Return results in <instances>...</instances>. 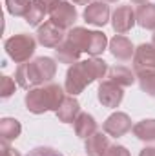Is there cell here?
I'll list each match as a JSON object with an SVG mask.
<instances>
[{
	"label": "cell",
	"mask_w": 155,
	"mask_h": 156,
	"mask_svg": "<svg viewBox=\"0 0 155 156\" xmlns=\"http://www.w3.org/2000/svg\"><path fill=\"white\" fill-rule=\"evenodd\" d=\"M133 127H131V120L126 113H113L112 116L106 118L104 122V133L113 136V138H119V136H124L126 133H130Z\"/></svg>",
	"instance_id": "12"
},
{
	"label": "cell",
	"mask_w": 155,
	"mask_h": 156,
	"mask_svg": "<svg viewBox=\"0 0 155 156\" xmlns=\"http://www.w3.org/2000/svg\"><path fill=\"white\" fill-rule=\"evenodd\" d=\"M139 156H155V147H144Z\"/></svg>",
	"instance_id": "29"
},
{
	"label": "cell",
	"mask_w": 155,
	"mask_h": 156,
	"mask_svg": "<svg viewBox=\"0 0 155 156\" xmlns=\"http://www.w3.org/2000/svg\"><path fill=\"white\" fill-rule=\"evenodd\" d=\"M137 22V16H135V11L131 9V5H119L113 15H112V26L119 35H124L128 33Z\"/></svg>",
	"instance_id": "10"
},
{
	"label": "cell",
	"mask_w": 155,
	"mask_h": 156,
	"mask_svg": "<svg viewBox=\"0 0 155 156\" xmlns=\"http://www.w3.org/2000/svg\"><path fill=\"white\" fill-rule=\"evenodd\" d=\"M57 75V64L49 56H39L26 64H20L15 71L17 85L22 89H35L42 83H49Z\"/></svg>",
	"instance_id": "2"
},
{
	"label": "cell",
	"mask_w": 155,
	"mask_h": 156,
	"mask_svg": "<svg viewBox=\"0 0 155 156\" xmlns=\"http://www.w3.org/2000/svg\"><path fill=\"white\" fill-rule=\"evenodd\" d=\"M110 53L115 56L117 60L128 62V60L133 58L135 49H133V44L126 38V37H122V35H115L113 38L110 40Z\"/></svg>",
	"instance_id": "14"
},
{
	"label": "cell",
	"mask_w": 155,
	"mask_h": 156,
	"mask_svg": "<svg viewBox=\"0 0 155 156\" xmlns=\"http://www.w3.org/2000/svg\"><path fill=\"white\" fill-rule=\"evenodd\" d=\"M106 156H130V151L126 147H122V145H112L108 149Z\"/></svg>",
	"instance_id": "27"
},
{
	"label": "cell",
	"mask_w": 155,
	"mask_h": 156,
	"mask_svg": "<svg viewBox=\"0 0 155 156\" xmlns=\"http://www.w3.org/2000/svg\"><path fill=\"white\" fill-rule=\"evenodd\" d=\"M73 4H77V5H88V4H91L93 0H71Z\"/></svg>",
	"instance_id": "30"
},
{
	"label": "cell",
	"mask_w": 155,
	"mask_h": 156,
	"mask_svg": "<svg viewBox=\"0 0 155 156\" xmlns=\"http://www.w3.org/2000/svg\"><path fill=\"white\" fill-rule=\"evenodd\" d=\"M66 38L71 40L78 47L80 53H88L91 56H99L100 53H104V49L108 45V38L104 33L88 31L86 27H71Z\"/></svg>",
	"instance_id": "4"
},
{
	"label": "cell",
	"mask_w": 155,
	"mask_h": 156,
	"mask_svg": "<svg viewBox=\"0 0 155 156\" xmlns=\"http://www.w3.org/2000/svg\"><path fill=\"white\" fill-rule=\"evenodd\" d=\"M152 44H153V47H155V33L152 35Z\"/></svg>",
	"instance_id": "32"
},
{
	"label": "cell",
	"mask_w": 155,
	"mask_h": 156,
	"mask_svg": "<svg viewBox=\"0 0 155 156\" xmlns=\"http://www.w3.org/2000/svg\"><path fill=\"white\" fill-rule=\"evenodd\" d=\"M35 47H37V40L33 38L31 35H26V33L15 35V37L7 38L6 44H4V49H6L7 56L15 64H26V62H29V58L35 53Z\"/></svg>",
	"instance_id": "5"
},
{
	"label": "cell",
	"mask_w": 155,
	"mask_h": 156,
	"mask_svg": "<svg viewBox=\"0 0 155 156\" xmlns=\"http://www.w3.org/2000/svg\"><path fill=\"white\" fill-rule=\"evenodd\" d=\"M2 156H20V153L17 149H11L7 142H2Z\"/></svg>",
	"instance_id": "28"
},
{
	"label": "cell",
	"mask_w": 155,
	"mask_h": 156,
	"mask_svg": "<svg viewBox=\"0 0 155 156\" xmlns=\"http://www.w3.org/2000/svg\"><path fill=\"white\" fill-rule=\"evenodd\" d=\"M135 16H137V24L144 29H152L155 31V4H141L135 11Z\"/></svg>",
	"instance_id": "20"
},
{
	"label": "cell",
	"mask_w": 155,
	"mask_h": 156,
	"mask_svg": "<svg viewBox=\"0 0 155 156\" xmlns=\"http://www.w3.org/2000/svg\"><path fill=\"white\" fill-rule=\"evenodd\" d=\"M131 2H133V4H146L148 0H131Z\"/></svg>",
	"instance_id": "31"
},
{
	"label": "cell",
	"mask_w": 155,
	"mask_h": 156,
	"mask_svg": "<svg viewBox=\"0 0 155 156\" xmlns=\"http://www.w3.org/2000/svg\"><path fill=\"white\" fill-rule=\"evenodd\" d=\"M110 140L104 133H93L89 138H86V153L88 156H106L110 149Z\"/></svg>",
	"instance_id": "15"
},
{
	"label": "cell",
	"mask_w": 155,
	"mask_h": 156,
	"mask_svg": "<svg viewBox=\"0 0 155 156\" xmlns=\"http://www.w3.org/2000/svg\"><path fill=\"white\" fill-rule=\"evenodd\" d=\"M133 73L144 75L155 73V47L153 44H141L133 55Z\"/></svg>",
	"instance_id": "6"
},
{
	"label": "cell",
	"mask_w": 155,
	"mask_h": 156,
	"mask_svg": "<svg viewBox=\"0 0 155 156\" xmlns=\"http://www.w3.org/2000/svg\"><path fill=\"white\" fill-rule=\"evenodd\" d=\"M104 2H117V0H104Z\"/></svg>",
	"instance_id": "33"
},
{
	"label": "cell",
	"mask_w": 155,
	"mask_h": 156,
	"mask_svg": "<svg viewBox=\"0 0 155 156\" xmlns=\"http://www.w3.org/2000/svg\"><path fill=\"white\" fill-rule=\"evenodd\" d=\"M55 115L59 118V122H62V123H73L77 120V116L80 115V104L73 96H66L62 105L59 107V111Z\"/></svg>",
	"instance_id": "16"
},
{
	"label": "cell",
	"mask_w": 155,
	"mask_h": 156,
	"mask_svg": "<svg viewBox=\"0 0 155 156\" xmlns=\"http://www.w3.org/2000/svg\"><path fill=\"white\" fill-rule=\"evenodd\" d=\"M73 123H75V134L78 138H89L93 133H97V122L88 113H80Z\"/></svg>",
	"instance_id": "19"
},
{
	"label": "cell",
	"mask_w": 155,
	"mask_h": 156,
	"mask_svg": "<svg viewBox=\"0 0 155 156\" xmlns=\"http://www.w3.org/2000/svg\"><path fill=\"white\" fill-rule=\"evenodd\" d=\"M106 80L113 82V83L120 85V87H130V85H133L137 76H135V73H131V69H128L124 66H115V67L108 69Z\"/></svg>",
	"instance_id": "17"
},
{
	"label": "cell",
	"mask_w": 155,
	"mask_h": 156,
	"mask_svg": "<svg viewBox=\"0 0 155 156\" xmlns=\"http://www.w3.org/2000/svg\"><path fill=\"white\" fill-rule=\"evenodd\" d=\"M22 133V125L18 120L15 118H2L0 120V136L2 142H13L20 136Z\"/></svg>",
	"instance_id": "21"
},
{
	"label": "cell",
	"mask_w": 155,
	"mask_h": 156,
	"mask_svg": "<svg viewBox=\"0 0 155 156\" xmlns=\"http://www.w3.org/2000/svg\"><path fill=\"white\" fill-rule=\"evenodd\" d=\"M55 56L60 64H70L73 66L75 62H78V56H80V51L78 47L71 42V40H64L59 47H55Z\"/></svg>",
	"instance_id": "18"
},
{
	"label": "cell",
	"mask_w": 155,
	"mask_h": 156,
	"mask_svg": "<svg viewBox=\"0 0 155 156\" xmlns=\"http://www.w3.org/2000/svg\"><path fill=\"white\" fill-rule=\"evenodd\" d=\"M13 93H15V82H13V78L2 76V82H0V96L2 98H9Z\"/></svg>",
	"instance_id": "25"
},
{
	"label": "cell",
	"mask_w": 155,
	"mask_h": 156,
	"mask_svg": "<svg viewBox=\"0 0 155 156\" xmlns=\"http://www.w3.org/2000/svg\"><path fill=\"white\" fill-rule=\"evenodd\" d=\"M26 156H64V154L59 153L57 149H51V147H37V149L29 151Z\"/></svg>",
	"instance_id": "26"
},
{
	"label": "cell",
	"mask_w": 155,
	"mask_h": 156,
	"mask_svg": "<svg viewBox=\"0 0 155 156\" xmlns=\"http://www.w3.org/2000/svg\"><path fill=\"white\" fill-rule=\"evenodd\" d=\"M68 37V33H64V29H60L59 26H55L51 20L44 22L37 31V40L44 47H59Z\"/></svg>",
	"instance_id": "9"
},
{
	"label": "cell",
	"mask_w": 155,
	"mask_h": 156,
	"mask_svg": "<svg viewBox=\"0 0 155 156\" xmlns=\"http://www.w3.org/2000/svg\"><path fill=\"white\" fill-rule=\"evenodd\" d=\"M124 87L117 85L110 80H100V85H99V91H97V96H99V102L104 105V107H119L122 98H124V93H122Z\"/></svg>",
	"instance_id": "8"
},
{
	"label": "cell",
	"mask_w": 155,
	"mask_h": 156,
	"mask_svg": "<svg viewBox=\"0 0 155 156\" xmlns=\"http://www.w3.org/2000/svg\"><path fill=\"white\" fill-rule=\"evenodd\" d=\"M82 16H84V20H86V24L102 27V26H106L108 20H110V5H108L106 2H91L89 5H86Z\"/></svg>",
	"instance_id": "11"
},
{
	"label": "cell",
	"mask_w": 155,
	"mask_h": 156,
	"mask_svg": "<svg viewBox=\"0 0 155 156\" xmlns=\"http://www.w3.org/2000/svg\"><path fill=\"white\" fill-rule=\"evenodd\" d=\"M31 2L33 0H6V5L13 16H24L26 18V15L29 13Z\"/></svg>",
	"instance_id": "23"
},
{
	"label": "cell",
	"mask_w": 155,
	"mask_h": 156,
	"mask_svg": "<svg viewBox=\"0 0 155 156\" xmlns=\"http://www.w3.org/2000/svg\"><path fill=\"white\" fill-rule=\"evenodd\" d=\"M108 64L100 58H89V60H78L73 66H70L68 73H66V93H70L71 96L80 94L89 83H93L95 80H102L108 75Z\"/></svg>",
	"instance_id": "1"
},
{
	"label": "cell",
	"mask_w": 155,
	"mask_h": 156,
	"mask_svg": "<svg viewBox=\"0 0 155 156\" xmlns=\"http://www.w3.org/2000/svg\"><path fill=\"white\" fill-rule=\"evenodd\" d=\"M137 80H139L141 89H142L146 94H150V96H153V98H155V73L137 75Z\"/></svg>",
	"instance_id": "24"
},
{
	"label": "cell",
	"mask_w": 155,
	"mask_h": 156,
	"mask_svg": "<svg viewBox=\"0 0 155 156\" xmlns=\"http://www.w3.org/2000/svg\"><path fill=\"white\" fill-rule=\"evenodd\" d=\"M133 134L142 142H155V120H141L133 125Z\"/></svg>",
	"instance_id": "22"
},
{
	"label": "cell",
	"mask_w": 155,
	"mask_h": 156,
	"mask_svg": "<svg viewBox=\"0 0 155 156\" xmlns=\"http://www.w3.org/2000/svg\"><path fill=\"white\" fill-rule=\"evenodd\" d=\"M77 18H78V13H77V9H75V5H71L66 0H59V4L55 5V9L49 15V20L55 26H59L60 29H64V31L71 29Z\"/></svg>",
	"instance_id": "7"
},
{
	"label": "cell",
	"mask_w": 155,
	"mask_h": 156,
	"mask_svg": "<svg viewBox=\"0 0 155 156\" xmlns=\"http://www.w3.org/2000/svg\"><path fill=\"white\" fill-rule=\"evenodd\" d=\"M57 4H59V0H33L29 13L26 15V22L29 26H39L46 15H51V11L55 9Z\"/></svg>",
	"instance_id": "13"
},
{
	"label": "cell",
	"mask_w": 155,
	"mask_h": 156,
	"mask_svg": "<svg viewBox=\"0 0 155 156\" xmlns=\"http://www.w3.org/2000/svg\"><path fill=\"white\" fill-rule=\"evenodd\" d=\"M64 91L59 83H46L44 87L29 89L26 94V107L33 115H42L46 111H59V107L64 102Z\"/></svg>",
	"instance_id": "3"
}]
</instances>
